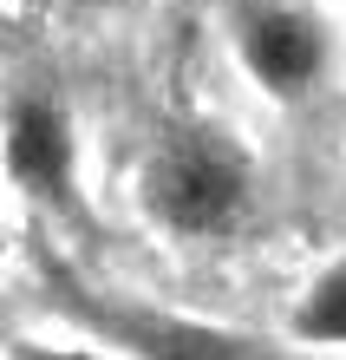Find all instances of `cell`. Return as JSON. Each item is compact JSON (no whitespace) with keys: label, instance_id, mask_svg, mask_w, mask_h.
<instances>
[{"label":"cell","instance_id":"obj_1","mask_svg":"<svg viewBox=\"0 0 346 360\" xmlns=\"http://www.w3.org/2000/svg\"><path fill=\"white\" fill-rule=\"evenodd\" d=\"M138 197L150 210V223L164 236H183V243H215V236H235L255 210V177H248V158L235 151L222 131H170L157 138V151L144 158V177H138Z\"/></svg>","mask_w":346,"mask_h":360},{"label":"cell","instance_id":"obj_2","mask_svg":"<svg viewBox=\"0 0 346 360\" xmlns=\"http://www.w3.org/2000/svg\"><path fill=\"white\" fill-rule=\"evenodd\" d=\"M229 46L274 105H307L333 79V27L307 0H229Z\"/></svg>","mask_w":346,"mask_h":360},{"label":"cell","instance_id":"obj_3","mask_svg":"<svg viewBox=\"0 0 346 360\" xmlns=\"http://www.w3.org/2000/svg\"><path fill=\"white\" fill-rule=\"evenodd\" d=\"M53 282V308L66 321L92 328L98 341H112L138 360H268L255 341L229 328H209V321H189V314H164V308H144V302H118L105 288H85L79 275H46Z\"/></svg>","mask_w":346,"mask_h":360},{"label":"cell","instance_id":"obj_4","mask_svg":"<svg viewBox=\"0 0 346 360\" xmlns=\"http://www.w3.org/2000/svg\"><path fill=\"white\" fill-rule=\"evenodd\" d=\"M0 164L33 203H66L79 177V144L66 105L46 92H13L0 112Z\"/></svg>","mask_w":346,"mask_h":360},{"label":"cell","instance_id":"obj_5","mask_svg":"<svg viewBox=\"0 0 346 360\" xmlns=\"http://www.w3.org/2000/svg\"><path fill=\"white\" fill-rule=\"evenodd\" d=\"M294 334H300V341H314V347H346V262L327 269L307 295H300Z\"/></svg>","mask_w":346,"mask_h":360},{"label":"cell","instance_id":"obj_6","mask_svg":"<svg viewBox=\"0 0 346 360\" xmlns=\"http://www.w3.org/2000/svg\"><path fill=\"white\" fill-rule=\"evenodd\" d=\"M7 360H98V354H85V347H53V341H13Z\"/></svg>","mask_w":346,"mask_h":360},{"label":"cell","instance_id":"obj_7","mask_svg":"<svg viewBox=\"0 0 346 360\" xmlns=\"http://www.w3.org/2000/svg\"><path fill=\"white\" fill-rule=\"evenodd\" d=\"M92 7H131V0H92Z\"/></svg>","mask_w":346,"mask_h":360}]
</instances>
